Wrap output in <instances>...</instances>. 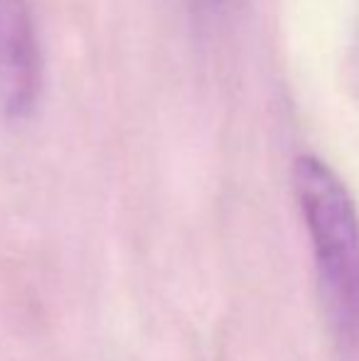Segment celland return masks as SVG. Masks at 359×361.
<instances>
[{
    "mask_svg": "<svg viewBox=\"0 0 359 361\" xmlns=\"http://www.w3.org/2000/svg\"><path fill=\"white\" fill-rule=\"evenodd\" d=\"M293 190L310 233L317 286L340 352L359 361V216L342 180L312 155L293 165Z\"/></svg>",
    "mask_w": 359,
    "mask_h": 361,
    "instance_id": "1",
    "label": "cell"
},
{
    "mask_svg": "<svg viewBox=\"0 0 359 361\" xmlns=\"http://www.w3.org/2000/svg\"><path fill=\"white\" fill-rule=\"evenodd\" d=\"M190 3L192 10H197L200 15H219L229 5V0H190Z\"/></svg>",
    "mask_w": 359,
    "mask_h": 361,
    "instance_id": "3",
    "label": "cell"
},
{
    "mask_svg": "<svg viewBox=\"0 0 359 361\" xmlns=\"http://www.w3.org/2000/svg\"><path fill=\"white\" fill-rule=\"evenodd\" d=\"M42 94V54L28 0H0V111L32 116Z\"/></svg>",
    "mask_w": 359,
    "mask_h": 361,
    "instance_id": "2",
    "label": "cell"
}]
</instances>
